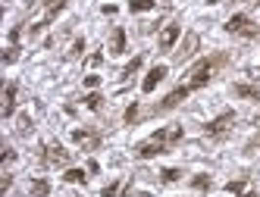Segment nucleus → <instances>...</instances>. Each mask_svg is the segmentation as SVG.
<instances>
[{
    "mask_svg": "<svg viewBox=\"0 0 260 197\" xmlns=\"http://www.w3.org/2000/svg\"><path fill=\"white\" fill-rule=\"evenodd\" d=\"M176 141H182V128L179 125L176 128H160V132H154L144 144H138V157L141 160H151V157H157V154H166V147L176 144Z\"/></svg>",
    "mask_w": 260,
    "mask_h": 197,
    "instance_id": "1",
    "label": "nucleus"
},
{
    "mask_svg": "<svg viewBox=\"0 0 260 197\" xmlns=\"http://www.w3.org/2000/svg\"><path fill=\"white\" fill-rule=\"evenodd\" d=\"M210 72H213V59H200V63L191 69V81H188V88L195 91V88H204L207 81H210Z\"/></svg>",
    "mask_w": 260,
    "mask_h": 197,
    "instance_id": "2",
    "label": "nucleus"
},
{
    "mask_svg": "<svg viewBox=\"0 0 260 197\" xmlns=\"http://www.w3.org/2000/svg\"><path fill=\"white\" fill-rule=\"evenodd\" d=\"M226 32L229 35H257V28H254V22L244 16V13H239V16H232L226 22Z\"/></svg>",
    "mask_w": 260,
    "mask_h": 197,
    "instance_id": "3",
    "label": "nucleus"
},
{
    "mask_svg": "<svg viewBox=\"0 0 260 197\" xmlns=\"http://www.w3.org/2000/svg\"><path fill=\"white\" fill-rule=\"evenodd\" d=\"M41 160L47 163V166H66V163H69V150H63L60 144H47Z\"/></svg>",
    "mask_w": 260,
    "mask_h": 197,
    "instance_id": "4",
    "label": "nucleus"
},
{
    "mask_svg": "<svg viewBox=\"0 0 260 197\" xmlns=\"http://www.w3.org/2000/svg\"><path fill=\"white\" fill-rule=\"evenodd\" d=\"M232 122H235V113H232V110H226L222 116H217L213 122H207V125H204V135H210V138H213V135H222Z\"/></svg>",
    "mask_w": 260,
    "mask_h": 197,
    "instance_id": "5",
    "label": "nucleus"
},
{
    "mask_svg": "<svg viewBox=\"0 0 260 197\" xmlns=\"http://www.w3.org/2000/svg\"><path fill=\"white\" fill-rule=\"evenodd\" d=\"M163 79H166V66H154V69L144 75V81H141V91H144V94H151V91L157 88Z\"/></svg>",
    "mask_w": 260,
    "mask_h": 197,
    "instance_id": "6",
    "label": "nucleus"
},
{
    "mask_svg": "<svg viewBox=\"0 0 260 197\" xmlns=\"http://www.w3.org/2000/svg\"><path fill=\"white\" fill-rule=\"evenodd\" d=\"M72 141L79 144L81 150H98V144H100V135H91V132H72Z\"/></svg>",
    "mask_w": 260,
    "mask_h": 197,
    "instance_id": "7",
    "label": "nucleus"
},
{
    "mask_svg": "<svg viewBox=\"0 0 260 197\" xmlns=\"http://www.w3.org/2000/svg\"><path fill=\"white\" fill-rule=\"evenodd\" d=\"M188 85H182V88H176V91H169V94H166V100H163L160 103V110H173V107H179V103L185 100V97H188Z\"/></svg>",
    "mask_w": 260,
    "mask_h": 197,
    "instance_id": "8",
    "label": "nucleus"
},
{
    "mask_svg": "<svg viewBox=\"0 0 260 197\" xmlns=\"http://www.w3.org/2000/svg\"><path fill=\"white\" fill-rule=\"evenodd\" d=\"M179 35H182L179 25H166V28H163V35H160V50H173V44L179 41Z\"/></svg>",
    "mask_w": 260,
    "mask_h": 197,
    "instance_id": "9",
    "label": "nucleus"
},
{
    "mask_svg": "<svg viewBox=\"0 0 260 197\" xmlns=\"http://www.w3.org/2000/svg\"><path fill=\"white\" fill-rule=\"evenodd\" d=\"M13 110H16V81H10L3 91V119H10Z\"/></svg>",
    "mask_w": 260,
    "mask_h": 197,
    "instance_id": "10",
    "label": "nucleus"
},
{
    "mask_svg": "<svg viewBox=\"0 0 260 197\" xmlns=\"http://www.w3.org/2000/svg\"><path fill=\"white\" fill-rule=\"evenodd\" d=\"M110 54H125V28H113V35H110Z\"/></svg>",
    "mask_w": 260,
    "mask_h": 197,
    "instance_id": "11",
    "label": "nucleus"
},
{
    "mask_svg": "<svg viewBox=\"0 0 260 197\" xmlns=\"http://www.w3.org/2000/svg\"><path fill=\"white\" fill-rule=\"evenodd\" d=\"M195 47H198V35H188V38H185V44L176 50V59H179V63H182V59H188L191 54H195Z\"/></svg>",
    "mask_w": 260,
    "mask_h": 197,
    "instance_id": "12",
    "label": "nucleus"
},
{
    "mask_svg": "<svg viewBox=\"0 0 260 197\" xmlns=\"http://www.w3.org/2000/svg\"><path fill=\"white\" fill-rule=\"evenodd\" d=\"M232 91H235L239 97H248V100H260V91H257V88H251V85H235Z\"/></svg>",
    "mask_w": 260,
    "mask_h": 197,
    "instance_id": "13",
    "label": "nucleus"
},
{
    "mask_svg": "<svg viewBox=\"0 0 260 197\" xmlns=\"http://www.w3.org/2000/svg\"><path fill=\"white\" fill-rule=\"evenodd\" d=\"M63 178L69 181V185H85V181H88V176H85L81 169H66V176H63Z\"/></svg>",
    "mask_w": 260,
    "mask_h": 197,
    "instance_id": "14",
    "label": "nucleus"
},
{
    "mask_svg": "<svg viewBox=\"0 0 260 197\" xmlns=\"http://www.w3.org/2000/svg\"><path fill=\"white\" fill-rule=\"evenodd\" d=\"M32 194H35V197H47V194H50V181L35 178V181H32Z\"/></svg>",
    "mask_w": 260,
    "mask_h": 197,
    "instance_id": "15",
    "label": "nucleus"
},
{
    "mask_svg": "<svg viewBox=\"0 0 260 197\" xmlns=\"http://www.w3.org/2000/svg\"><path fill=\"white\" fill-rule=\"evenodd\" d=\"M154 6H157V0H132L129 10L132 13H144V10H154Z\"/></svg>",
    "mask_w": 260,
    "mask_h": 197,
    "instance_id": "16",
    "label": "nucleus"
},
{
    "mask_svg": "<svg viewBox=\"0 0 260 197\" xmlns=\"http://www.w3.org/2000/svg\"><path fill=\"white\" fill-rule=\"evenodd\" d=\"M191 185H195L198 191H210L213 181H210V176H195V178H191Z\"/></svg>",
    "mask_w": 260,
    "mask_h": 197,
    "instance_id": "17",
    "label": "nucleus"
},
{
    "mask_svg": "<svg viewBox=\"0 0 260 197\" xmlns=\"http://www.w3.org/2000/svg\"><path fill=\"white\" fill-rule=\"evenodd\" d=\"M141 63H144V57H135V59H132V63H129V66H125V69H122V79H129V75H135V72L141 69Z\"/></svg>",
    "mask_w": 260,
    "mask_h": 197,
    "instance_id": "18",
    "label": "nucleus"
},
{
    "mask_svg": "<svg viewBox=\"0 0 260 197\" xmlns=\"http://www.w3.org/2000/svg\"><path fill=\"white\" fill-rule=\"evenodd\" d=\"M100 100H103L100 94H88V97H85V107H88V110H100Z\"/></svg>",
    "mask_w": 260,
    "mask_h": 197,
    "instance_id": "19",
    "label": "nucleus"
},
{
    "mask_svg": "<svg viewBox=\"0 0 260 197\" xmlns=\"http://www.w3.org/2000/svg\"><path fill=\"white\" fill-rule=\"evenodd\" d=\"M160 176H163V181H179V178H182V172H179V169H163Z\"/></svg>",
    "mask_w": 260,
    "mask_h": 197,
    "instance_id": "20",
    "label": "nucleus"
},
{
    "mask_svg": "<svg viewBox=\"0 0 260 197\" xmlns=\"http://www.w3.org/2000/svg\"><path fill=\"white\" fill-rule=\"evenodd\" d=\"M16 57H19V47L13 44V47H10V50L3 54V63H6V66H10V63H16Z\"/></svg>",
    "mask_w": 260,
    "mask_h": 197,
    "instance_id": "21",
    "label": "nucleus"
},
{
    "mask_svg": "<svg viewBox=\"0 0 260 197\" xmlns=\"http://www.w3.org/2000/svg\"><path fill=\"white\" fill-rule=\"evenodd\" d=\"M226 191H229V194H241V191H244V181H229Z\"/></svg>",
    "mask_w": 260,
    "mask_h": 197,
    "instance_id": "22",
    "label": "nucleus"
},
{
    "mask_svg": "<svg viewBox=\"0 0 260 197\" xmlns=\"http://www.w3.org/2000/svg\"><path fill=\"white\" fill-rule=\"evenodd\" d=\"M28 132H32V119L22 116V119H19V135H28Z\"/></svg>",
    "mask_w": 260,
    "mask_h": 197,
    "instance_id": "23",
    "label": "nucleus"
},
{
    "mask_svg": "<svg viewBox=\"0 0 260 197\" xmlns=\"http://www.w3.org/2000/svg\"><path fill=\"white\" fill-rule=\"evenodd\" d=\"M116 191H120V181H113V185H107L100 191V197H116Z\"/></svg>",
    "mask_w": 260,
    "mask_h": 197,
    "instance_id": "24",
    "label": "nucleus"
},
{
    "mask_svg": "<svg viewBox=\"0 0 260 197\" xmlns=\"http://www.w3.org/2000/svg\"><path fill=\"white\" fill-rule=\"evenodd\" d=\"M135 116H138V103H132V107L125 110V122H135Z\"/></svg>",
    "mask_w": 260,
    "mask_h": 197,
    "instance_id": "25",
    "label": "nucleus"
},
{
    "mask_svg": "<svg viewBox=\"0 0 260 197\" xmlns=\"http://www.w3.org/2000/svg\"><path fill=\"white\" fill-rule=\"evenodd\" d=\"M81 50H85V38H76V44H72V54H81Z\"/></svg>",
    "mask_w": 260,
    "mask_h": 197,
    "instance_id": "26",
    "label": "nucleus"
},
{
    "mask_svg": "<svg viewBox=\"0 0 260 197\" xmlns=\"http://www.w3.org/2000/svg\"><path fill=\"white\" fill-rule=\"evenodd\" d=\"M85 85H88V88H98V85H100V75H88Z\"/></svg>",
    "mask_w": 260,
    "mask_h": 197,
    "instance_id": "27",
    "label": "nucleus"
},
{
    "mask_svg": "<svg viewBox=\"0 0 260 197\" xmlns=\"http://www.w3.org/2000/svg\"><path fill=\"white\" fill-rule=\"evenodd\" d=\"M100 63H103L100 54H91V57H88V66H100Z\"/></svg>",
    "mask_w": 260,
    "mask_h": 197,
    "instance_id": "28",
    "label": "nucleus"
},
{
    "mask_svg": "<svg viewBox=\"0 0 260 197\" xmlns=\"http://www.w3.org/2000/svg\"><path fill=\"white\" fill-rule=\"evenodd\" d=\"M19 35H22V28L16 25V28H13V32H10V41H13V44H16V41H19Z\"/></svg>",
    "mask_w": 260,
    "mask_h": 197,
    "instance_id": "29",
    "label": "nucleus"
},
{
    "mask_svg": "<svg viewBox=\"0 0 260 197\" xmlns=\"http://www.w3.org/2000/svg\"><path fill=\"white\" fill-rule=\"evenodd\" d=\"M47 3H50V0H47Z\"/></svg>",
    "mask_w": 260,
    "mask_h": 197,
    "instance_id": "30",
    "label": "nucleus"
}]
</instances>
